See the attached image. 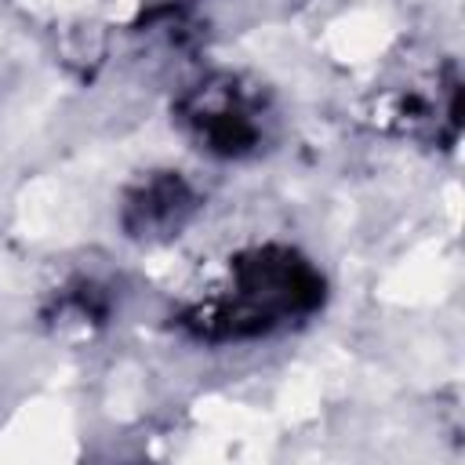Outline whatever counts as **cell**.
Here are the masks:
<instances>
[{"label": "cell", "mask_w": 465, "mask_h": 465, "mask_svg": "<svg viewBox=\"0 0 465 465\" xmlns=\"http://www.w3.org/2000/svg\"><path fill=\"white\" fill-rule=\"evenodd\" d=\"M320 302V269L291 247L265 243L236 254L229 283L189 305L182 323L203 341H247L316 312Z\"/></svg>", "instance_id": "6da1fadb"}, {"label": "cell", "mask_w": 465, "mask_h": 465, "mask_svg": "<svg viewBox=\"0 0 465 465\" xmlns=\"http://www.w3.org/2000/svg\"><path fill=\"white\" fill-rule=\"evenodd\" d=\"M185 134L211 156L240 160L262 149L269 134V105L254 84L240 76H207L178 102Z\"/></svg>", "instance_id": "7a4b0ae2"}, {"label": "cell", "mask_w": 465, "mask_h": 465, "mask_svg": "<svg viewBox=\"0 0 465 465\" xmlns=\"http://www.w3.org/2000/svg\"><path fill=\"white\" fill-rule=\"evenodd\" d=\"M196 214V189L178 171H153L145 174L120 207V222L127 236L156 243L178 236L189 218Z\"/></svg>", "instance_id": "3957f363"}]
</instances>
